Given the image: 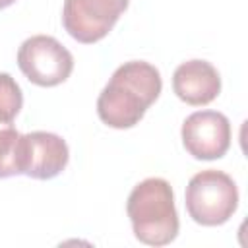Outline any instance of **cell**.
I'll return each mask as SVG.
<instances>
[{
	"label": "cell",
	"instance_id": "cell-6",
	"mask_svg": "<svg viewBox=\"0 0 248 248\" xmlns=\"http://www.w3.org/2000/svg\"><path fill=\"white\" fill-rule=\"evenodd\" d=\"M182 145L200 161L221 159L231 147V122L223 112L198 110L182 122Z\"/></svg>",
	"mask_w": 248,
	"mask_h": 248
},
{
	"label": "cell",
	"instance_id": "cell-11",
	"mask_svg": "<svg viewBox=\"0 0 248 248\" xmlns=\"http://www.w3.org/2000/svg\"><path fill=\"white\" fill-rule=\"evenodd\" d=\"M16 0H0V10H4V8H8V6H12Z\"/></svg>",
	"mask_w": 248,
	"mask_h": 248
},
{
	"label": "cell",
	"instance_id": "cell-10",
	"mask_svg": "<svg viewBox=\"0 0 248 248\" xmlns=\"http://www.w3.org/2000/svg\"><path fill=\"white\" fill-rule=\"evenodd\" d=\"M23 107V93L10 74H0V126H10Z\"/></svg>",
	"mask_w": 248,
	"mask_h": 248
},
{
	"label": "cell",
	"instance_id": "cell-1",
	"mask_svg": "<svg viewBox=\"0 0 248 248\" xmlns=\"http://www.w3.org/2000/svg\"><path fill=\"white\" fill-rule=\"evenodd\" d=\"M163 89L159 70L143 60L124 62L114 70L97 99L99 118L116 130L136 126Z\"/></svg>",
	"mask_w": 248,
	"mask_h": 248
},
{
	"label": "cell",
	"instance_id": "cell-5",
	"mask_svg": "<svg viewBox=\"0 0 248 248\" xmlns=\"http://www.w3.org/2000/svg\"><path fill=\"white\" fill-rule=\"evenodd\" d=\"M130 0H64L62 25L72 39L83 45L108 35Z\"/></svg>",
	"mask_w": 248,
	"mask_h": 248
},
{
	"label": "cell",
	"instance_id": "cell-4",
	"mask_svg": "<svg viewBox=\"0 0 248 248\" xmlns=\"http://www.w3.org/2000/svg\"><path fill=\"white\" fill-rule=\"evenodd\" d=\"M21 74L35 85L54 87L66 81L74 70L72 52L50 35H33L17 50Z\"/></svg>",
	"mask_w": 248,
	"mask_h": 248
},
{
	"label": "cell",
	"instance_id": "cell-2",
	"mask_svg": "<svg viewBox=\"0 0 248 248\" xmlns=\"http://www.w3.org/2000/svg\"><path fill=\"white\" fill-rule=\"evenodd\" d=\"M126 211L140 242L149 246L170 244L180 229L174 194L165 178H145L128 196Z\"/></svg>",
	"mask_w": 248,
	"mask_h": 248
},
{
	"label": "cell",
	"instance_id": "cell-9",
	"mask_svg": "<svg viewBox=\"0 0 248 248\" xmlns=\"http://www.w3.org/2000/svg\"><path fill=\"white\" fill-rule=\"evenodd\" d=\"M19 138L12 124L0 126V178L19 174Z\"/></svg>",
	"mask_w": 248,
	"mask_h": 248
},
{
	"label": "cell",
	"instance_id": "cell-7",
	"mask_svg": "<svg viewBox=\"0 0 248 248\" xmlns=\"http://www.w3.org/2000/svg\"><path fill=\"white\" fill-rule=\"evenodd\" d=\"M70 161L68 143L52 132H29L19 138V174L35 180L58 176Z\"/></svg>",
	"mask_w": 248,
	"mask_h": 248
},
{
	"label": "cell",
	"instance_id": "cell-3",
	"mask_svg": "<svg viewBox=\"0 0 248 248\" xmlns=\"http://www.w3.org/2000/svg\"><path fill=\"white\" fill-rule=\"evenodd\" d=\"M188 215L203 227L227 223L238 207V188L234 180L215 169L196 172L186 186Z\"/></svg>",
	"mask_w": 248,
	"mask_h": 248
},
{
	"label": "cell",
	"instance_id": "cell-8",
	"mask_svg": "<svg viewBox=\"0 0 248 248\" xmlns=\"http://www.w3.org/2000/svg\"><path fill=\"white\" fill-rule=\"evenodd\" d=\"M172 89L186 105H209L221 91V76L207 60H188L174 70Z\"/></svg>",
	"mask_w": 248,
	"mask_h": 248
}]
</instances>
